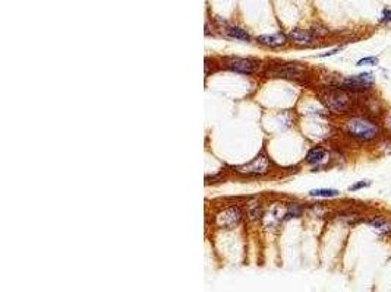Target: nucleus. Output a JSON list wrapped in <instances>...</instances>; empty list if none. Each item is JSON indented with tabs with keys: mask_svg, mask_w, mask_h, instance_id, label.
<instances>
[{
	"mask_svg": "<svg viewBox=\"0 0 391 292\" xmlns=\"http://www.w3.org/2000/svg\"><path fill=\"white\" fill-rule=\"evenodd\" d=\"M371 186V181H367V180H364V181H359V183H356L353 186L349 187V190L350 191H357V190H362V188H365V187Z\"/></svg>",
	"mask_w": 391,
	"mask_h": 292,
	"instance_id": "16",
	"label": "nucleus"
},
{
	"mask_svg": "<svg viewBox=\"0 0 391 292\" xmlns=\"http://www.w3.org/2000/svg\"><path fill=\"white\" fill-rule=\"evenodd\" d=\"M309 196H312V198H336V196H339V191L332 190V188H318V190H311Z\"/></svg>",
	"mask_w": 391,
	"mask_h": 292,
	"instance_id": "13",
	"label": "nucleus"
},
{
	"mask_svg": "<svg viewBox=\"0 0 391 292\" xmlns=\"http://www.w3.org/2000/svg\"><path fill=\"white\" fill-rule=\"evenodd\" d=\"M227 68L235 72H239V73H245V75H249L254 72V64L250 60H246V58H230L227 61Z\"/></svg>",
	"mask_w": 391,
	"mask_h": 292,
	"instance_id": "6",
	"label": "nucleus"
},
{
	"mask_svg": "<svg viewBox=\"0 0 391 292\" xmlns=\"http://www.w3.org/2000/svg\"><path fill=\"white\" fill-rule=\"evenodd\" d=\"M258 43L267 47H280L283 46L287 40L285 34H262L258 35Z\"/></svg>",
	"mask_w": 391,
	"mask_h": 292,
	"instance_id": "8",
	"label": "nucleus"
},
{
	"mask_svg": "<svg viewBox=\"0 0 391 292\" xmlns=\"http://www.w3.org/2000/svg\"><path fill=\"white\" fill-rule=\"evenodd\" d=\"M268 167H270L268 158L264 156V155H258V156L254 158L250 163L236 167V171L237 173H240V174L246 175H262L264 173H267Z\"/></svg>",
	"mask_w": 391,
	"mask_h": 292,
	"instance_id": "3",
	"label": "nucleus"
},
{
	"mask_svg": "<svg viewBox=\"0 0 391 292\" xmlns=\"http://www.w3.org/2000/svg\"><path fill=\"white\" fill-rule=\"evenodd\" d=\"M371 228H374L375 231H378L381 234L391 233V221L385 219V218H375L368 222Z\"/></svg>",
	"mask_w": 391,
	"mask_h": 292,
	"instance_id": "10",
	"label": "nucleus"
},
{
	"mask_svg": "<svg viewBox=\"0 0 391 292\" xmlns=\"http://www.w3.org/2000/svg\"><path fill=\"white\" fill-rule=\"evenodd\" d=\"M344 130L347 132L349 136L355 138L357 140L362 142H369L378 138L379 135V126L369 120L367 117H353L349 121H346L344 124Z\"/></svg>",
	"mask_w": 391,
	"mask_h": 292,
	"instance_id": "1",
	"label": "nucleus"
},
{
	"mask_svg": "<svg viewBox=\"0 0 391 292\" xmlns=\"http://www.w3.org/2000/svg\"><path fill=\"white\" fill-rule=\"evenodd\" d=\"M302 209L297 206V205H290L289 209L286 212V219H290V218H295V216H299L300 215Z\"/></svg>",
	"mask_w": 391,
	"mask_h": 292,
	"instance_id": "14",
	"label": "nucleus"
},
{
	"mask_svg": "<svg viewBox=\"0 0 391 292\" xmlns=\"http://www.w3.org/2000/svg\"><path fill=\"white\" fill-rule=\"evenodd\" d=\"M327 156V152L322 148H312L306 155V163L308 164H320L324 161V158Z\"/></svg>",
	"mask_w": 391,
	"mask_h": 292,
	"instance_id": "11",
	"label": "nucleus"
},
{
	"mask_svg": "<svg viewBox=\"0 0 391 292\" xmlns=\"http://www.w3.org/2000/svg\"><path fill=\"white\" fill-rule=\"evenodd\" d=\"M375 82V78L371 72H365L356 76H349L344 79V88L346 89H352V91H364L368 89L369 86H372Z\"/></svg>",
	"mask_w": 391,
	"mask_h": 292,
	"instance_id": "4",
	"label": "nucleus"
},
{
	"mask_svg": "<svg viewBox=\"0 0 391 292\" xmlns=\"http://www.w3.org/2000/svg\"><path fill=\"white\" fill-rule=\"evenodd\" d=\"M339 51H340V48H336V50H331V51H328V53L322 54L321 57H328V56H334V54H337Z\"/></svg>",
	"mask_w": 391,
	"mask_h": 292,
	"instance_id": "18",
	"label": "nucleus"
},
{
	"mask_svg": "<svg viewBox=\"0 0 391 292\" xmlns=\"http://www.w3.org/2000/svg\"><path fill=\"white\" fill-rule=\"evenodd\" d=\"M273 73L275 76H282V78H300L303 75V70L296 64H282V66H277Z\"/></svg>",
	"mask_w": 391,
	"mask_h": 292,
	"instance_id": "7",
	"label": "nucleus"
},
{
	"mask_svg": "<svg viewBox=\"0 0 391 292\" xmlns=\"http://www.w3.org/2000/svg\"><path fill=\"white\" fill-rule=\"evenodd\" d=\"M378 58L377 57H364L357 61V66H377Z\"/></svg>",
	"mask_w": 391,
	"mask_h": 292,
	"instance_id": "15",
	"label": "nucleus"
},
{
	"mask_svg": "<svg viewBox=\"0 0 391 292\" xmlns=\"http://www.w3.org/2000/svg\"><path fill=\"white\" fill-rule=\"evenodd\" d=\"M391 22V9H384L379 23H390Z\"/></svg>",
	"mask_w": 391,
	"mask_h": 292,
	"instance_id": "17",
	"label": "nucleus"
},
{
	"mask_svg": "<svg viewBox=\"0 0 391 292\" xmlns=\"http://www.w3.org/2000/svg\"><path fill=\"white\" fill-rule=\"evenodd\" d=\"M225 33L229 35V37L236 38V40H242V41H249V40H250V37H249L248 33H246V31H243V29H240V28H237V26L226 25Z\"/></svg>",
	"mask_w": 391,
	"mask_h": 292,
	"instance_id": "12",
	"label": "nucleus"
},
{
	"mask_svg": "<svg viewBox=\"0 0 391 292\" xmlns=\"http://www.w3.org/2000/svg\"><path fill=\"white\" fill-rule=\"evenodd\" d=\"M242 219V212L239 208H229L215 216V223L221 228H233Z\"/></svg>",
	"mask_w": 391,
	"mask_h": 292,
	"instance_id": "5",
	"label": "nucleus"
},
{
	"mask_svg": "<svg viewBox=\"0 0 391 292\" xmlns=\"http://www.w3.org/2000/svg\"><path fill=\"white\" fill-rule=\"evenodd\" d=\"M289 38L296 43V44H302V46H306V44H311L314 41V35L309 31H305V29H293L289 33Z\"/></svg>",
	"mask_w": 391,
	"mask_h": 292,
	"instance_id": "9",
	"label": "nucleus"
},
{
	"mask_svg": "<svg viewBox=\"0 0 391 292\" xmlns=\"http://www.w3.org/2000/svg\"><path fill=\"white\" fill-rule=\"evenodd\" d=\"M321 98H322V103L328 107V110H331L334 113H346L352 107V100L349 93L344 92L343 88L328 89L321 95Z\"/></svg>",
	"mask_w": 391,
	"mask_h": 292,
	"instance_id": "2",
	"label": "nucleus"
},
{
	"mask_svg": "<svg viewBox=\"0 0 391 292\" xmlns=\"http://www.w3.org/2000/svg\"><path fill=\"white\" fill-rule=\"evenodd\" d=\"M388 126H390V128H391V117L388 118Z\"/></svg>",
	"mask_w": 391,
	"mask_h": 292,
	"instance_id": "19",
	"label": "nucleus"
}]
</instances>
